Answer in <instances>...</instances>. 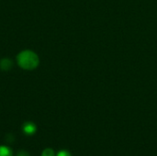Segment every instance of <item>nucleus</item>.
Masks as SVG:
<instances>
[{"mask_svg": "<svg viewBox=\"0 0 157 156\" xmlns=\"http://www.w3.org/2000/svg\"><path fill=\"white\" fill-rule=\"evenodd\" d=\"M17 62L18 66L24 70H34L38 67L40 59L37 53L33 51L25 50L17 54Z\"/></svg>", "mask_w": 157, "mask_h": 156, "instance_id": "obj_1", "label": "nucleus"}, {"mask_svg": "<svg viewBox=\"0 0 157 156\" xmlns=\"http://www.w3.org/2000/svg\"><path fill=\"white\" fill-rule=\"evenodd\" d=\"M22 130H23V132L26 134V135H32L36 132L37 131V126L31 122V121H27L23 124L22 126Z\"/></svg>", "mask_w": 157, "mask_h": 156, "instance_id": "obj_2", "label": "nucleus"}, {"mask_svg": "<svg viewBox=\"0 0 157 156\" xmlns=\"http://www.w3.org/2000/svg\"><path fill=\"white\" fill-rule=\"evenodd\" d=\"M12 67V61L8 58H4L0 61V69L7 71Z\"/></svg>", "mask_w": 157, "mask_h": 156, "instance_id": "obj_3", "label": "nucleus"}, {"mask_svg": "<svg viewBox=\"0 0 157 156\" xmlns=\"http://www.w3.org/2000/svg\"><path fill=\"white\" fill-rule=\"evenodd\" d=\"M0 156H13V152L9 147L1 145L0 146Z\"/></svg>", "mask_w": 157, "mask_h": 156, "instance_id": "obj_4", "label": "nucleus"}, {"mask_svg": "<svg viewBox=\"0 0 157 156\" xmlns=\"http://www.w3.org/2000/svg\"><path fill=\"white\" fill-rule=\"evenodd\" d=\"M41 156H56L55 155V153L52 149L51 148H46L45 150L42 151L41 153Z\"/></svg>", "mask_w": 157, "mask_h": 156, "instance_id": "obj_5", "label": "nucleus"}, {"mask_svg": "<svg viewBox=\"0 0 157 156\" xmlns=\"http://www.w3.org/2000/svg\"><path fill=\"white\" fill-rule=\"evenodd\" d=\"M56 156H72V154L67 150H61V151L58 152V154H56Z\"/></svg>", "mask_w": 157, "mask_h": 156, "instance_id": "obj_6", "label": "nucleus"}, {"mask_svg": "<svg viewBox=\"0 0 157 156\" xmlns=\"http://www.w3.org/2000/svg\"><path fill=\"white\" fill-rule=\"evenodd\" d=\"M17 156H30V154L27 151L21 150V151H18V153L17 154Z\"/></svg>", "mask_w": 157, "mask_h": 156, "instance_id": "obj_7", "label": "nucleus"}]
</instances>
